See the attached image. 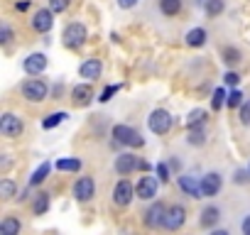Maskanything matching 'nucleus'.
Segmentation results:
<instances>
[{"label":"nucleus","mask_w":250,"mask_h":235,"mask_svg":"<svg viewBox=\"0 0 250 235\" xmlns=\"http://www.w3.org/2000/svg\"><path fill=\"white\" fill-rule=\"evenodd\" d=\"M110 135H113V140L118 145H125V147H143L145 145L143 135L138 130H133L130 125H113Z\"/></svg>","instance_id":"nucleus-1"},{"label":"nucleus","mask_w":250,"mask_h":235,"mask_svg":"<svg viewBox=\"0 0 250 235\" xmlns=\"http://www.w3.org/2000/svg\"><path fill=\"white\" fill-rule=\"evenodd\" d=\"M172 123H174L172 115H169L165 108L152 110L150 118H147V128H150V133H155V135H167L169 128H172Z\"/></svg>","instance_id":"nucleus-2"},{"label":"nucleus","mask_w":250,"mask_h":235,"mask_svg":"<svg viewBox=\"0 0 250 235\" xmlns=\"http://www.w3.org/2000/svg\"><path fill=\"white\" fill-rule=\"evenodd\" d=\"M62 39H64V44H66L69 49H79V47L88 39V30H86L83 22H71V25H66Z\"/></svg>","instance_id":"nucleus-3"},{"label":"nucleus","mask_w":250,"mask_h":235,"mask_svg":"<svg viewBox=\"0 0 250 235\" xmlns=\"http://www.w3.org/2000/svg\"><path fill=\"white\" fill-rule=\"evenodd\" d=\"M47 93H49V86H47L44 78H27V81L22 83V96H25L27 100H32V103L44 100Z\"/></svg>","instance_id":"nucleus-4"},{"label":"nucleus","mask_w":250,"mask_h":235,"mask_svg":"<svg viewBox=\"0 0 250 235\" xmlns=\"http://www.w3.org/2000/svg\"><path fill=\"white\" fill-rule=\"evenodd\" d=\"M135 196H138V194H135V186H133L128 179H120V181L113 186V203L120 206V208H123V206H128Z\"/></svg>","instance_id":"nucleus-5"},{"label":"nucleus","mask_w":250,"mask_h":235,"mask_svg":"<svg viewBox=\"0 0 250 235\" xmlns=\"http://www.w3.org/2000/svg\"><path fill=\"white\" fill-rule=\"evenodd\" d=\"M93 194H96V181H93V176H79V179L74 181V198H76L79 203L91 201Z\"/></svg>","instance_id":"nucleus-6"},{"label":"nucleus","mask_w":250,"mask_h":235,"mask_svg":"<svg viewBox=\"0 0 250 235\" xmlns=\"http://www.w3.org/2000/svg\"><path fill=\"white\" fill-rule=\"evenodd\" d=\"M22 130H25V125L15 113H5L3 118H0V133H3L5 137H20Z\"/></svg>","instance_id":"nucleus-7"},{"label":"nucleus","mask_w":250,"mask_h":235,"mask_svg":"<svg viewBox=\"0 0 250 235\" xmlns=\"http://www.w3.org/2000/svg\"><path fill=\"white\" fill-rule=\"evenodd\" d=\"M187 223V208L182 206V203H174V206H169L167 208V218H165V225L162 228H167V230H179L182 225Z\"/></svg>","instance_id":"nucleus-8"},{"label":"nucleus","mask_w":250,"mask_h":235,"mask_svg":"<svg viewBox=\"0 0 250 235\" xmlns=\"http://www.w3.org/2000/svg\"><path fill=\"white\" fill-rule=\"evenodd\" d=\"M165 218H167V206L162 203V201H155L147 211H145V225L147 228H160V225H165Z\"/></svg>","instance_id":"nucleus-9"},{"label":"nucleus","mask_w":250,"mask_h":235,"mask_svg":"<svg viewBox=\"0 0 250 235\" xmlns=\"http://www.w3.org/2000/svg\"><path fill=\"white\" fill-rule=\"evenodd\" d=\"M160 179H155V176H143L140 181H138V186H135V194H138V198H143V201H152L155 196H157V189H160Z\"/></svg>","instance_id":"nucleus-10"},{"label":"nucleus","mask_w":250,"mask_h":235,"mask_svg":"<svg viewBox=\"0 0 250 235\" xmlns=\"http://www.w3.org/2000/svg\"><path fill=\"white\" fill-rule=\"evenodd\" d=\"M221 186H223V176L218 172H208L201 179V194H204V198H213L221 191Z\"/></svg>","instance_id":"nucleus-11"},{"label":"nucleus","mask_w":250,"mask_h":235,"mask_svg":"<svg viewBox=\"0 0 250 235\" xmlns=\"http://www.w3.org/2000/svg\"><path fill=\"white\" fill-rule=\"evenodd\" d=\"M54 27V13L52 10H37L35 18H32V30L35 32H49Z\"/></svg>","instance_id":"nucleus-12"},{"label":"nucleus","mask_w":250,"mask_h":235,"mask_svg":"<svg viewBox=\"0 0 250 235\" xmlns=\"http://www.w3.org/2000/svg\"><path fill=\"white\" fill-rule=\"evenodd\" d=\"M140 167V162H138V157L135 155H130V152H123V155H118L115 157V172L118 174H130V172H135Z\"/></svg>","instance_id":"nucleus-13"},{"label":"nucleus","mask_w":250,"mask_h":235,"mask_svg":"<svg viewBox=\"0 0 250 235\" xmlns=\"http://www.w3.org/2000/svg\"><path fill=\"white\" fill-rule=\"evenodd\" d=\"M22 66H25V71L30 74V76H40L44 69H47V57L44 54H30L25 61H22Z\"/></svg>","instance_id":"nucleus-14"},{"label":"nucleus","mask_w":250,"mask_h":235,"mask_svg":"<svg viewBox=\"0 0 250 235\" xmlns=\"http://www.w3.org/2000/svg\"><path fill=\"white\" fill-rule=\"evenodd\" d=\"M179 189H182L187 196H191V198H204V194H201V181H196V179L189 176V174H182V176H179Z\"/></svg>","instance_id":"nucleus-15"},{"label":"nucleus","mask_w":250,"mask_h":235,"mask_svg":"<svg viewBox=\"0 0 250 235\" xmlns=\"http://www.w3.org/2000/svg\"><path fill=\"white\" fill-rule=\"evenodd\" d=\"M71 100H74V105H88L91 100H93V88L88 86V83H79V86H74V91H71Z\"/></svg>","instance_id":"nucleus-16"},{"label":"nucleus","mask_w":250,"mask_h":235,"mask_svg":"<svg viewBox=\"0 0 250 235\" xmlns=\"http://www.w3.org/2000/svg\"><path fill=\"white\" fill-rule=\"evenodd\" d=\"M101 71H103V64H101L98 59H86V61L79 66L81 78H98V76H101Z\"/></svg>","instance_id":"nucleus-17"},{"label":"nucleus","mask_w":250,"mask_h":235,"mask_svg":"<svg viewBox=\"0 0 250 235\" xmlns=\"http://www.w3.org/2000/svg\"><path fill=\"white\" fill-rule=\"evenodd\" d=\"M218 220H221V208L218 206H206L201 211V218H199L201 228H216Z\"/></svg>","instance_id":"nucleus-18"},{"label":"nucleus","mask_w":250,"mask_h":235,"mask_svg":"<svg viewBox=\"0 0 250 235\" xmlns=\"http://www.w3.org/2000/svg\"><path fill=\"white\" fill-rule=\"evenodd\" d=\"M54 167H57L59 172H81L83 162H81L79 157H59V159L54 162Z\"/></svg>","instance_id":"nucleus-19"},{"label":"nucleus","mask_w":250,"mask_h":235,"mask_svg":"<svg viewBox=\"0 0 250 235\" xmlns=\"http://www.w3.org/2000/svg\"><path fill=\"white\" fill-rule=\"evenodd\" d=\"M20 230H22V223L15 215H5L3 223H0V235H20Z\"/></svg>","instance_id":"nucleus-20"},{"label":"nucleus","mask_w":250,"mask_h":235,"mask_svg":"<svg viewBox=\"0 0 250 235\" xmlns=\"http://www.w3.org/2000/svg\"><path fill=\"white\" fill-rule=\"evenodd\" d=\"M187 44L189 47H204L206 44V30H201V27L189 30L187 32Z\"/></svg>","instance_id":"nucleus-21"},{"label":"nucleus","mask_w":250,"mask_h":235,"mask_svg":"<svg viewBox=\"0 0 250 235\" xmlns=\"http://www.w3.org/2000/svg\"><path fill=\"white\" fill-rule=\"evenodd\" d=\"M187 142L194 145V147H201V145L206 142V130H204V125H199V128H189Z\"/></svg>","instance_id":"nucleus-22"},{"label":"nucleus","mask_w":250,"mask_h":235,"mask_svg":"<svg viewBox=\"0 0 250 235\" xmlns=\"http://www.w3.org/2000/svg\"><path fill=\"white\" fill-rule=\"evenodd\" d=\"M49 169H52V164H49V162H42V164L35 169V174L30 176V186H40V184L49 176Z\"/></svg>","instance_id":"nucleus-23"},{"label":"nucleus","mask_w":250,"mask_h":235,"mask_svg":"<svg viewBox=\"0 0 250 235\" xmlns=\"http://www.w3.org/2000/svg\"><path fill=\"white\" fill-rule=\"evenodd\" d=\"M160 10H162V15L174 18L182 10V0H160Z\"/></svg>","instance_id":"nucleus-24"},{"label":"nucleus","mask_w":250,"mask_h":235,"mask_svg":"<svg viewBox=\"0 0 250 235\" xmlns=\"http://www.w3.org/2000/svg\"><path fill=\"white\" fill-rule=\"evenodd\" d=\"M32 211H35L37 215H44V213L49 211V194L40 191V194H37V198H35V203H32Z\"/></svg>","instance_id":"nucleus-25"},{"label":"nucleus","mask_w":250,"mask_h":235,"mask_svg":"<svg viewBox=\"0 0 250 235\" xmlns=\"http://www.w3.org/2000/svg\"><path fill=\"white\" fill-rule=\"evenodd\" d=\"M66 118H69V115L62 113V110H59V113H52V115H47L44 120H42V128H44V130H52V128H57L59 123H64Z\"/></svg>","instance_id":"nucleus-26"},{"label":"nucleus","mask_w":250,"mask_h":235,"mask_svg":"<svg viewBox=\"0 0 250 235\" xmlns=\"http://www.w3.org/2000/svg\"><path fill=\"white\" fill-rule=\"evenodd\" d=\"M206 15L208 18H218L223 10H226V0H206Z\"/></svg>","instance_id":"nucleus-27"},{"label":"nucleus","mask_w":250,"mask_h":235,"mask_svg":"<svg viewBox=\"0 0 250 235\" xmlns=\"http://www.w3.org/2000/svg\"><path fill=\"white\" fill-rule=\"evenodd\" d=\"M204 120H206V110L196 108V110H191V113H189L187 125H189V128H199V125H204Z\"/></svg>","instance_id":"nucleus-28"},{"label":"nucleus","mask_w":250,"mask_h":235,"mask_svg":"<svg viewBox=\"0 0 250 235\" xmlns=\"http://www.w3.org/2000/svg\"><path fill=\"white\" fill-rule=\"evenodd\" d=\"M226 103H228V93H226L223 88H216L213 96H211V108H213V110H221Z\"/></svg>","instance_id":"nucleus-29"},{"label":"nucleus","mask_w":250,"mask_h":235,"mask_svg":"<svg viewBox=\"0 0 250 235\" xmlns=\"http://www.w3.org/2000/svg\"><path fill=\"white\" fill-rule=\"evenodd\" d=\"M15 194H18V186H15L13 179H3V181H0V196H3V198H13Z\"/></svg>","instance_id":"nucleus-30"},{"label":"nucleus","mask_w":250,"mask_h":235,"mask_svg":"<svg viewBox=\"0 0 250 235\" xmlns=\"http://www.w3.org/2000/svg\"><path fill=\"white\" fill-rule=\"evenodd\" d=\"M221 57H223V61H226L228 66H235V64L240 61V52H238L235 47H226Z\"/></svg>","instance_id":"nucleus-31"},{"label":"nucleus","mask_w":250,"mask_h":235,"mask_svg":"<svg viewBox=\"0 0 250 235\" xmlns=\"http://www.w3.org/2000/svg\"><path fill=\"white\" fill-rule=\"evenodd\" d=\"M243 103H245V100H243V93H240V91H238V88H233V91H230V93H228V103H226V105H228V108H233V110H235V108H240V105H243Z\"/></svg>","instance_id":"nucleus-32"},{"label":"nucleus","mask_w":250,"mask_h":235,"mask_svg":"<svg viewBox=\"0 0 250 235\" xmlns=\"http://www.w3.org/2000/svg\"><path fill=\"white\" fill-rule=\"evenodd\" d=\"M69 3L71 0H49V10L52 13H64L69 8Z\"/></svg>","instance_id":"nucleus-33"},{"label":"nucleus","mask_w":250,"mask_h":235,"mask_svg":"<svg viewBox=\"0 0 250 235\" xmlns=\"http://www.w3.org/2000/svg\"><path fill=\"white\" fill-rule=\"evenodd\" d=\"M240 123H243L245 128H250V100H245V103L240 105Z\"/></svg>","instance_id":"nucleus-34"},{"label":"nucleus","mask_w":250,"mask_h":235,"mask_svg":"<svg viewBox=\"0 0 250 235\" xmlns=\"http://www.w3.org/2000/svg\"><path fill=\"white\" fill-rule=\"evenodd\" d=\"M233 181H235V184H248V181H250V172H248V169H238V172L233 174Z\"/></svg>","instance_id":"nucleus-35"},{"label":"nucleus","mask_w":250,"mask_h":235,"mask_svg":"<svg viewBox=\"0 0 250 235\" xmlns=\"http://www.w3.org/2000/svg\"><path fill=\"white\" fill-rule=\"evenodd\" d=\"M118 88H120V86H108V88L98 96V100H101V103H108V100H110V96H113V93H118Z\"/></svg>","instance_id":"nucleus-36"},{"label":"nucleus","mask_w":250,"mask_h":235,"mask_svg":"<svg viewBox=\"0 0 250 235\" xmlns=\"http://www.w3.org/2000/svg\"><path fill=\"white\" fill-rule=\"evenodd\" d=\"M157 179L165 184V181H169V167L167 164H157Z\"/></svg>","instance_id":"nucleus-37"},{"label":"nucleus","mask_w":250,"mask_h":235,"mask_svg":"<svg viewBox=\"0 0 250 235\" xmlns=\"http://www.w3.org/2000/svg\"><path fill=\"white\" fill-rule=\"evenodd\" d=\"M223 81H226V83H228V86H233V88H235V86H238V83H240V76H238V74H235V71H228V74H226V76H223Z\"/></svg>","instance_id":"nucleus-38"},{"label":"nucleus","mask_w":250,"mask_h":235,"mask_svg":"<svg viewBox=\"0 0 250 235\" xmlns=\"http://www.w3.org/2000/svg\"><path fill=\"white\" fill-rule=\"evenodd\" d=\"M13 39V30L8 27V25H3V30H0V42H3V44H8Z\"/></svg>","instance_id":"nucleus-39"},{"label":"nucleus","mask_w":250,"mask_h":235,"mask_svg":"<svg viewBox=\"0 0 250 235\" xmlns=\"http://www.w3.org/2000/svg\"><path fill=\"white\" fill-rule=\"evenodd\" d=\"M135 5H138V0H118V8H123V10H130Z\"/></svg>","instance_id":"nucleus-40"},{"label":"nucleus","mask_w":250,"mask_h":235,"mask_svg":"<svg viewBox=\"0 0 250 235\" xmlns=\"http://www.w3.org/2000/svg\"><path fill=\"white\" fill-rule=\"evenodd\" d=\"M243 235H250V215H245L243 220Z\"/></svg>","instance_id":"nucleus-41"},{"label":"nucleus","mask_w":250,"mask_h":235,"mask_svg":"<svg viewBox=\"0 0 250 235\" xmlns=\"http://www.w3.org/2000/svg\"><path fill=\"white\" fill-rule=\"evenodd\" d=\"M27 8H30V3H27V0H22V3H18V5H15V10H18V13H25Z\"/></svg>","instance_id":"nucleus-42"},{"label":"nucleus","mask_w":250,"mask_h":235,"mask_svg":"<svg viewBox=\"0 0 250 235\" xmlns=\"http://www.w3.org/2000/svg\"><path fill=\"white\" fill-rule=\"evenodd\" d=\"M211 235H230V233H228V230H221V228H216Z\"/></svg>","instance_id":"nucleus-43"},{"label":"nucleus","mask_w":250,"mask_h":235,"mask_svg":"<svg viewBox=\"0 0 250 235\" xmlns=\"http://www.w3.org/2000/svg\"><path fill=\"white\" fill-rule=\"evenodd\" d=\"M54 96H57V98L62 96V83H57V86H54Z\"/></svg>","instance_id":"nucleus-44"},{"label":"nucleus","mask_w":250,"mask_h":235,"mask_svg":"<svg viewBox=\"0 0 250 235\" xmlns=\"http://www.w3.org/2000/svg\"><path fill=\"white\" fill-rule=\"evenodd\" d=\"M248 172H250V164H248Z\"/></svg>","instance_id":"nucleus-45"}]
</instances>
